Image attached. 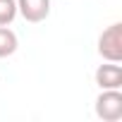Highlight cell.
Segmentation results:
<instances>
[{
	"label": "cell",
	"instance_id": "obj_1",
	"mask_svg": "<svg viewBox=\"0 0 122 122\" xmlns=\"http://www.w3.org/2000/svg\"><path fill=\"white\" fill-rule=\"evenodd\" d=\"M98 55L108 62H122V24L115 22L98 36Z\"/></svg>",
	"mask_w": 122,
	"mask_h": 122
},
{
	"label": "cell",
	"instance_id": "obj_2",
	"mask_svg": "<svg viewBox=\"0 0 122 122\" xmlns=\"http://www.w3.org/2000/svg\"><path fill=\"white\" fill-rule=\"evenodd\" d=\"M96 115L103 122H120L122 120V93L120 89H103L96 98Z\"/></svg>",
	"mask_w": 122,
	"mask_h": 122
},
{
	"label": "cell",
	"instance_id": "obj_3",
	"mask_svg": "<svg viewBox=\"0 0 122 122\" xmlns=\"http://www.w3.org/2000/svg\"><path fill=\"white\" fill-rule=\"evenodd\" d=\"M17 15L31 24H38L50 15V0H17Z\"/></svg>",
	"mask_w": 122,
	"mask_h": 122
},
{
	"label": "cell",
	"instance_id": "obj_4",
	"mask_svg": "<svg viewBox=\"0 0 122 122\" xmlns=\"http://www.w3.org/2000/svg\"><path fill=\"white\" fill-rule=\"evenodd\" d=\"M96 84L103 89H122V67L120 62H108L96 70Z\"/></svg>",
	"mask_w": 122,
	"mask_h": 122
},
{
	"label": "cell",
	"instance_id": "obj_5",
	"mask_svg": "<svg viewBox=\"0 0 122 122\" xmlns=\"http://www.w3.org/2000/svg\"><path fill=\"white\" fill-rule=\"evenodd\" d=\"M19 48V41H17V34L7 26H0V57H10L15 55Z\"/></svg>",
	"mask_w": 122,
	"mask_h": 122
},
{
	"label": "cell",
	"instance_id": "obj_6",
	"mask_svg": "<svg viewBox=\"0 0 122 122\" xmlns=\"http://www.w3.org/2000/svg\"><path fill=\"white\" fill-rule=\"evenodd\" d=\"M17 17V0H0V26L12 24Z\"/></svg>",
	"mask_w": 122,
	"mask_h": 122
}]
</instances>
